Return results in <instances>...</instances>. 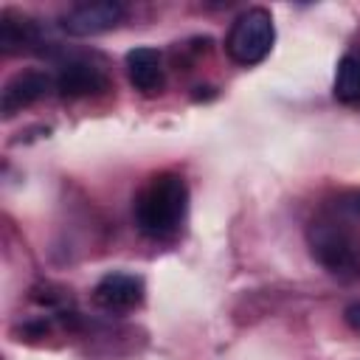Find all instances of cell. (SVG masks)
I'll use <instances>...</instances> for the list:
<instances>
[{
  "mask_svg": "<svg viewBox=\"0 0 360 360\" xmlns=\"http://www.w3.org/2000/svg\"><path fill=\"white\" fill-rule=\"evenodd\" d=\"M188 208L186 180L174 172H160L146 180L135 197V225L149 239H169L180 231Z\"/></svg>",
  "mask_w": 360,
  "mask_h": 360,
  "instance_id": "obj_1",
  "label": "cell"
},
{
  "mask_svg": "<svg viewBox=\"0 0 360 360\" xmlns=\"http://www.w3.org/2000/svg\"><path fill=\"white\" fill-rule=\"evenodd\" d=\"M273 39H276V25L267 8L253 6L248 11H242L228 37H225V51L236 65H259L270 51H273Z\"/></svg>",
  "mask_w": 360,
  "mask_h": 360,
  "instance_id": "obj_2",
  "label": "cell"
},
{
  "mask_svg": "<svg viewBox=\"0 0 360 360\" xmlns=\"http://www.w3.org/2000/svg\"><path fill=\"white\" fill-rule=\"evenodd\" d=\"M312 256L329 273H354L360 267V239L335 219H315L307 231Z\"/></svg>",
  "mask_w": 360,
  "mask_h": 360,
  "instance_id": "obj_3",
  "label": "cell"
},
{
  "mask_svg": "<svg viewBox=\"0 0 360 360\" xmlns=\"http://www.w3.org/2000/svg\"><path fill=\"white\" fill-rule=\"evenodd\" d=\"M127 8L115 0H93V3H79L68 8L59 17V25L70 37H96L110 28H115L124 20Z\"/></svg>",
  "mask_w": 360,
  "mask_h": 360,
  "instance_id": "obj_4",
  "label": "cell"
},
{
  "mask_svg": "<svg viewBox=\"0 0 360 360\" xmlns=\"http://www.w3.org/2000/svg\"><path fill=\"white\" fill-rule=\"evenodd\" d=\"M143 278L132 273H107L93 287V304L104 312H129L143 304Z\"/></svg>",
  "mask_w": 360,
  "mask_h": 360,
  "instance_id": "obj_5",
  "label": "cell"
},
{
  "mask_svg": "<svg viewBox=\"0 0 360 360\" xmlns=\"http://www.w3.org/2000/svg\"><path fill=\"white\" fill-rule=\"evenodd\" d=\"M51 87H56V82L45 73V70H20L14 73L0 96V110L6 118H11L14 112L31 107L34 101H39L42 96L51 93Z\"/></svg>",
  "mask_w": 360,
  "mask_h": 360,
  "instance_id": "obj_6",
  "label": "cell"
},
{
  "mask_svg": "<svg viewBox=\"0 0 360 360\" xmlns=\"http://www.w3.org/2000/svg\"><path fill=\"white\" fill-rule=\"evenodd\" d=\"M53 82L65 98H84V96H98V93L110 90V76L87 59L65 62Z\"/></svg>",
  "mask_w": 360,
  "mask_h": 360,
  "instance_id": "obj_7",
  "label": "cell"
},
{
  "mask_svg": "<svg viewBox=\"0 0 360 360\" xmlns=\"http://www.w3.org/2000/svg\"><path fill=\"white\" fill-rule=\"evenodd\" d=\"M127 73L135 90H141L143 96H155L163 87V59L160 51L155 48H132L127 53Z\"/></svg>",
  "mask_w": 360,
  "mask_h": 360,
  "instance_id": "obj_8",
  "label": "cell"
},
{
  "mask_svg": "<svg viewBox=\"0 0 360 360\" xmlns=\"http://www.w3.org/2000/svg\"><path fill=\"white\" fill-rule=\"evenodd\" d=\"M42 42V31L34 20L22 14L3 11L0 17V48L6 53H20V51H37Z\"/></svg>",
  "mask_w": 360,
  "mask_h": 360,
  "instance_id": "obj_9",
  "label": "cell"
},
{
  "mask_svg": "<svg viewBox=\"0 0 360 360\" xmlns=\"http://www.w3.org/2000/svg\"><path fill=\"white\" fill-rule=\"evenodd\" d=\"M335 98L338 101H360V48H352L340 56L335 70Z\"/></svg>",
  "mask_w": 360,
  "mask_h": 360,
  "instance_id": "obj_10",
  "label": "cell"
},
{
  "mask_svg": "<svg viewBox=\"0 0 360 360\" xmlns=\"http://www.w3.org/2000/svg\"><path fill=\"white\" fill-rule=\"evenodd\" d=\"M343 318H346V323H349V329L360 335V301H354V304H349V307L343 309Z\"/></svg>",
  "mask_w": 360,
  "mask_h": 360,
  "instance_id": "obj_11",
  "label": "cell"
},
{
  "mask_svg": "<svg viewBox=\"0 0 360 360\" xmlns=\"http://www.w3.org/2000/svg\"><path fill=\"white\" fill-rule=\"evenodd\" d=\"M349 205H352V211H357V214H360V191H354V194H352Z\"/></svg>",
  "mask_w": 360,
  "mask_h": 360,
  "instance_id": "obj_12",
  "label": "cell"
}]
</instances>
